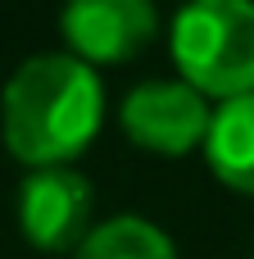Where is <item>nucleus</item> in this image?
Listing matches in <instances>:
<instances>
[{
  "label": "nucleus",
  "mask_w": 254,
  "mask_h": 259,
  "mask_svg": "<svg viewBox=\"0 0 254 259\" xmlns=\"http://www.w3.org/2000/svg\"><path fill=\"white\" fill-rule=\"evenodd\" d=\"M173 59L200 96L241 100L254 91V5L200 0L173 18Z\"/></svg>",
  "instance_id": "nucleus-2"
},
{
  "label": "nucleus",
  "mask_w": 254,
  "mask_h": 259,
  "mask_svg": "<svg viewBox=\"0 0 254 259\" xmlns=\"http://www.w3.org/2000/svg\"><path fill=\"white\" fill-rule=\"evenodd\" d=\"M214 109L186 82H145L123 100V132L155 155H191L209 141Z\"/></svg>",
  "instance_id": "nucleus-3"
},
{
  "label": "nucleus",
  "mask_w": 254,
  "mask_h": 259,
  "mask_svg": "<svg viewBox=\"0 0 254 259\" xmlns=\"http://www.w3.org/2000/svg\"><path fill=\"white\" fill-rule=\"evenodd\" d=\"M205 159L218 173V182H227L232 191L254 196V91L214 109Z\"/></svg>",
  "instance_id": "nucleus-6"
},
{
  "label": "nucleus",
  "mask_w": 254,
  "mask_h": 259,
  "mask_svg": "<svg viewBox=\"0 0 254 259\" xmlns=\"http://www.w3.org/2000/svg\"><path fill=\"white\" fill-rule=\"evenodd\" d=\"M0 118L5 146L23 164L64 168L100 132L105 91L91 64L73 55H36L5 82Z\"/></svg>",
  "instance_id": "nucleus-1"
},
{
  "label": "nucleus",
  "mask_w": 254,
  "mask_h": 259,
  "mask_svg": "<svg viewBox=\"0 0 254 259\" xmlns=\"http://www.w3.org/2000/svg\"><path fill=\"white\" fill-rule=\"evenodd\" d=\"M64 41L82 64H123L155 36V9L141 0H82L59 14Z\"/></svg>",
  "instance_id": "nucleus-5"
},
{
  "label": "nucleus",
  "mask_w": 254,
  "mask_h": 259,
  "mask_svg": "<svg viewBox=\"0 0 254 259\" xmlns=\"http://www.w3.org/2000/svg\"><path fill=\"white\" fill-rule=\"evenodd\" d=\"M77 259H177V250L155 223H145L136 214H123V219L100 223L82 241Z\"/></svg>",
  "instance_id": "nucleus-7"
},
{
  "label": "nucleus",
  "mask_w": 254,
  "mask_h": 259,
  "mask_svg": "<svg viewBox=\"0 0 254 259\" xmlns=\"http://www.w3.org/2000/svg\"><path fill=\"white\" fill-rule=\"evenodd\" d=\"M18 228L36 250H82L91 228V182L73 168H36L18 191Z\"/></svg>",
  "instance_id": "nucleus-4"
}]
</instances>
